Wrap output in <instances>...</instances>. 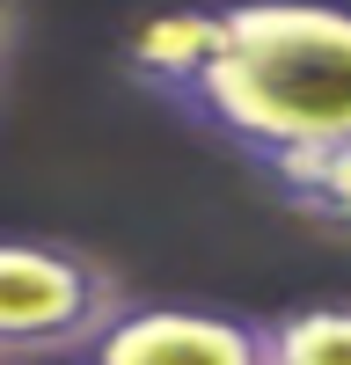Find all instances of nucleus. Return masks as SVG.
I'll list each match as a JSON object with an SVG mask.
<instances>
[{
	"mask_svg": "<svg viewBox=\"0 0 351 365\" xmlns=\"http://www.w3.org/2000/svg\"><path fill=\"white\" fill-rule=\"evenodd\" d=\"M125 73L249 168L351 139V0H205L146 15Z\"/></svg>",
	"mask_w": 351,
	"mask_h": 365,
	"instance_id": "f257e3e1",
	"label": "nucleus"
},
{
	"mask_svg": "<svg viewBox=\"0 0 351 365\" xmlns=\"http://www.w3.org/2000/svg\"><path fill=\"white\" fill-rule=\"evenodd\" d=\"M125 307V278L81 241L0 234V365L81 358Z\"/></svg>",
	"mask_w": 351,
	"mask_h": 365,
	"instance_id": "f03ea898",
	"label": "nucleus"
},
{
	"mask_svg": "<svg viewBox=\"0 0 351 365\" xmlns=\"http://www.w3.org/2000/svg\"><path fill=\"white\" fill-rule=\"evenodd\" d=\"M73 365H271L256 314L198 299H125Z\"/></svg>",
	"mask_w": 351,
	"mask_h": 365,
	"instance_id": "7ed1b4c3",
	"label": "nucleus"
},
{
	"mask_svg": "<svg viewBox=\"0 0 351 365\" xmlns=\"http://www.w3.org/2000/svg\"><path fill=\"white\" fill-rule=\"evenodd\" d=\"M263 182H271V197L292 212V220H307L315 234L351 241V139L322 146V154H300V161L263 168Z\"/></svg>",
	"mask_w": 351,
	"mask_h": 365,
	"instance_id": "20e7f679",
	"label": "nucleus"
},
{
	"mask_svg": "<svg viewBox=\"0 0 351 365\" xmlns=\"http://www.w3.org/2000/svg\"><path fill=\"white\" fill-rule=\"evenodd\" d=\"M271 365H351V299H307L263 322Z\"/></svg>",
	"mask_w": 351,
	"mask_h": 365,
	"instance_id": "39448f33",
	"label": "nucleus"
},
{
	"mask_svg": "<svg viewBox=\"0 0 351 365\" xmlns=\"http://www.w3.org/2000/svg\"><path fill=\"white\" fill-rule=\"evenodd\" d=\"M8 37H15V15H8V0H0V51H8Z\"/></svg>",
	"mask_w": 351,
	"mask_h": 365,
	"instance_id": "423d86ee",
	"label": "nucleus"
}]
</instances>
